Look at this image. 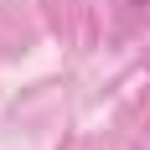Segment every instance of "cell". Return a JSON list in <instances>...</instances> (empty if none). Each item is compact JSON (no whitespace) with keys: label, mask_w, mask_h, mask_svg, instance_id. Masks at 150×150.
I'll return each instance as SVG.
<instances>
[{"label":"cell","mask_w":150,"mask_h":150,"mask_svg":"<svg viewBox=\"0 0 150 150\" xmlns=\"http://www.w3.org/2000/svg\"><path fill=\"white\" fill-rule=\"evenodd\" d=\"M124 5H150V0H124Z\"/></svg>","instance_id":"6da1fadb"}]
</instances>
